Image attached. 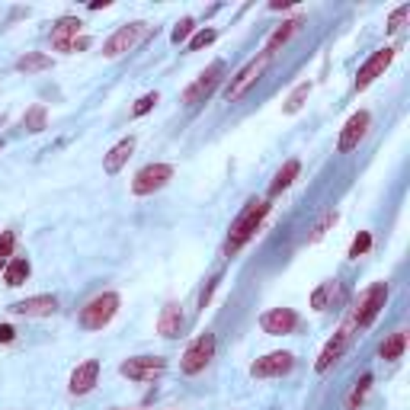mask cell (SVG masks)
Listing matches in <instances>:
<instances>
[{
  "instance_id": "8fae6325",
  "label": "cell",
  "mask_w": 410,
  "mask_h": 410,
  "mask_svg": "<svg viewBox=\"0 0 410 410\" xmlns=\"http://www.w3.org/2000/svg\"><path fill=\"white\" fill-rule=\"evenodd\" d=\"M295 365V356L292 353H266L263 359L250 365V375L253 379H282L289 375Z\"/></svg>"
},
{
  "instance_id": "ac0fdd59",
  "label": "cell",
  "mask_w": 410,
  "mask_h": 410,
  "mask_svg": "<svg viewBox=\"0 0 410 410\" xmlns=\"http://www.w3.org/2000/svg\"><path fill=\"white\" fill-rule=\"evenodd\" d=\"M180 331H183V308L176 301H170V305H164V311L158 317V333L170 340V337H180Z\"/></svg>"
},
{
  "instance_id": "30bf717a",
  "label": "cell",
  "mask_w": 410,
  "mask_h": 410,
  "mask_svg": "<svg viewBox=\"0 0 410 410\" xmlns=\"http://www.w3.org/2000/svg\"><path fill=\"white\" fill-rule=\"evenodd\" d=\"M119 372L132 381H154L158 375L167 372V359H160V356H135V359H126L119 365Z\"/></svg>"
},
{
  "instance_id": "4fadbf2b",
  "label": "cell",
  "mask_w": 410,
  "mask_h": 410,
  "mask_svg": "<svg viewBox=\"0 0 410 410\" xmlns=\"http://www.w3.org/2000/svg\"><path fill=\"white\" fill-rule=\"evenodd\" d=\"M260 327L269 337H285V333H292L298 327V314L292 308H269L266 314L260 317Z\"/></svg>"
},
{
  "instance_id": "7a4b0ae2",
  "label": "cell",
  "mask_w": 410,
  "mask_h": 410,
  "mask_svg": "<svg viewBox=\"0 0 410 410\" xmlns=\"http://www.w3.org/2000/svg\"><path fill=\"white\" fill-rule=\"evenodd\" d=\"M385 301H388V282H372L365 292H359V298L349 308V317L356 321V327H369L385 308Z\"/></svg>"
},
{
  "instance_id": "836d02e7",
  "label": "cell",
  "mask_w": 410,
  "mask_h": 410,
  "mask_svg": "<svg viewBox=\"0 0 410 410\" xmlns=\"http://www.w3.org/2000/svg\"><path fill=\"white\" fill-rule=\"evenodd\" d=\"M13 247H16V234L13 231H3V234H0V263H7V257L13 253Z\"/></svg>"
},
{
  "instance_id": "2e32d148",
  "label": "cell",
  "mask_w": 410,
  "mask_h": 410,
  "mask_svg": "<svg viewBox=\"0 0 410 410\" xmlns=\"http://www.w3.org/2000/svg\"><path fill=\"white\" fill-rule=\"evenodd\" d=\"M80 26L84 23H80L77 16H61V20L52 26V48H55V52H71V45L80 39L77 36Z\"/></svg>"
},
{
  "instance_id": "4dcf8cb0",
  "label": "cell",
  "mask_w": 410,
  "mask_h": 410,
  "mask_svg": "<svg viewBox=\"0 0 410 410\" xmlns=\"http://www.w3.org/2000/svg\"><path fill=\"white\" fill-rule=\"evenodd\" d=\"M369 247H372V234H369V231H359V234H356V241H353V247H349V257L356 260V257H363Z\"/></svg>"
},
{
  "instance_id": "9c48e42d",
  "label": "cell",
  "mask_w": 410,
  "mask_h": 410,
  "mask_svg": "<svg viewBox=\"0 0 410 410\" xmlns=\"http://www.w3.org/2000/svg\"><path fill=\"white\" fill-rule=\"evenodd\" d=\"M174 180V167L170 164H148L142 167L132 180V192L135 196H151V192L164 190L167 183Z\"/></svg>"
},
{
  "instance_id": "52a82bcc",
  "label": "cell",
  "mask_w": 410,
  "mask_h": 410,
  "mask_svg": "<svg viewBox=\"0 0 410 410\" xmlns=\"http://www.w3.org/2000/svg\"><path fill=\"white\" fill-rule=\"evenodd\" d=\"M148 23H128V26H119L116 32H112L109 39L102 42V55L106 58H119V55H126V52H132L138 42L148 36Z\"/></svg>"
},
{
  "instance_id": "1f68e13d",
  "label": "cell",
  "mask_w": 410,
  "mask_h": 410,
  "mask_svg": "<svg viewBox=\"0 0 410 410\" xmlns=\"http://www.w3.org/2000/svg\"><path fill=\"white\" fill-rule=\"evenodd\" d=\"M407 16H410V3H404V7H397L395 13L388 16V32H397L404 23H407Z\"/></svg>"
},
{
  "instance_id": "ba28073f",
  "label": "cell",
  "mask_w": 410,
  "mask_h": 410,
  "mask_svg": "<svg viewBox=\"0 0 410 410\" xmlns=\"http://www.w3.org/2000/svg\"><path fill=\"white\" fill-rule=\"evenodd\" d=\"M212 356H215V333H202V337H196L190 347H186L183 359H180L183 375H199L205 365L212 363Z\"/></svg>"
},
{
  "instance_id": "d4e9b609",
  "label": "cell",
  "mask_w": 410,
  "mask_h": 410,
  "mask_svg": "<svg viewBox=\"0 0 410 410\" xmlns=\"http://www.w3.org/2000/svg\"><path fill=\"white\" fill-rule=\"evenodd\" d=\"M45 116H48V109L42 106V102H36V106L23 116V128L26 132H32V135H39L42 128H45Z\"/></svg>"
},
{
  "instance_id": "44dd1931",
  "label": "cell",
  "mask_w": 410,
  "mask_h": 410,
  "mask_svg": "<svg viewBox=\"0 0 410 410\" xmlns=\"http://www.w3.org/2000/svg\"><path fill=\"white\" fill-rule=\"evenodd\" d=\"M298 26H301V20H285V23L279 26L273 36H269V42H266V52H269V55H276L279 48H282L285 42H289L295 32H298Z\"/></svg>"
},
{
  "instance_id": "8d00e7d4",
  "label": "cell",
  "mask_w": 410,
  "mask_h": 410,
  "mask_svg": "<svg viewBox=\"0 0 410 410\" xmlns=\"http://www.w3.org/2000/svg\"><path fill=\"white\" fill-rule=\"evenodd\" d=\"M269 7H273V10H289V0H273Z\"/></svg>"
},
{
  "instance_id": "603a6c76",
  "label": "cell",
  "mask_w": 410,
  "mask_h": 410,
  "mask_svg": "<svg viewBox=\"0 0 410 410\" xmlns=\"http://www.w3.org/2000/svg\"><path fill=\"white\" fill-rule=\"evenodd\" d=\"M404 349H407V331H395L391 337L381 343V359H388V363H395V359H401Z\"/></svg>"
},
{
  "instance_id": "f1b7e54d",
  "label": "cell",
  "mask_w": 410,
  "mask_h": 410,
  "mask_svg": "<svg viewBox=\"0 0 410 410\" xmlns=\"http://www.w3.org/2000/svg\"><path fill=\"white\" fill-rule=\"evenodd\" d=\"M158 102H160V96H158V93H144L142 100H138V102L132 106V116H135V119H142L144 112H151L154 106H158Z\"/></svg>"
},
{
  "instance_id": "f546056e",
  "label": "cell",
  "mask_w": 410,
  "mask_h": 410,
  "mask_svg": "<svg viewBox=\"0 0 410 410\" xmlns=\"http://www.w3.org/2000/svg\"><path fill=\"white\" fill-rule=\"evenodd\" d=\"M215 39H218V32H215V29H199L196 36H192V42H190V52H199V48L212 45Z\"/></svg>"
},
{
  "instance_id": "cb8c5ba5",
  "label": "cell",
  "mask_w": 410,
  "mask_h": 410,
  "mask_svg": "<svg viewBox=\"0 0 410 410\" xmlns=\"http://www.w3.org/2000/svg\"><path fill=\"white\" fill-rule=\"evenodd\" d=\"M298 170H301V164H298V160H285V167L276 174L273 186H269V196H279L282 190H289V186L295 183V176H298Z\"/></svg>"
},
{
  "instance_id": "4316f807",
  "label": "cell",
  "mask_w": 410,
  "mask_h": 410,
  "mask_svg": "<svg viewBox=\"0 0 410 410\" xmlns=\"http://www.w3.org/2000/svg\"><path fill=\"white\" fill-rule=\"evenodd\" d=\"M337 292H340L337 282H324L321 289L311 295V308H314V311H327V305H331V298H337Z\"/></svg>"
},
{
  "instance_id": "e0dca14e",
  "label": "cell",
  "mask_w": 410,
  "mask_h": 410,
  "mask_svg": "<svg viewBox=\"0 0 410 410\" xmlns=\"http://www.w3.org/2000/svg\"><path fill=\"white\" fill-rule=\"evenodd\" d=\"M96 379H100V363L96 359H87L84 365H77L74 369V375H71V395H90L93 391V385H96Z\"/></svg>"
},
{
  "instance_id": "d6986e66",
  "label": "cell",
  "mask_w": 410,
  "mask_h": 410,
  "mask_svg": "<svg viewBox=\"0 0 410 410\" xmlns=\"http://www.w3.org/2000/svg\"><path fill=\"white\" fill-rule=\"evenodd\" d=\"M132 151H135V138L128 135V138H122V142L102 158V170H106V174H119V170L126 167V160L132 158Z\"/></svg>"
},
{
  "instance_id": "277c9868",
  "label": "cell",
  "mask_w": 410,
  "mask_h": 410,
  "mask_svg": "<svg viewBox=\"0 0 410 410\" xmlns=\"http://www.w3.org/2000/svg\"><path fill=\"white\" fill-rule=\"evenodd\" d=\"M269 61H273V55H269V52H260V55L253 58V61H247L244 68H241V71L231 77L228 87H225V100H228V102H237V100H241V96H244L247 90H250L253 84L263 77V71H266V64H269Z\"/></svg>"
},
{
  "instance_id": "74e56055",
  "label": "cell",
  "mask_w": 410,
  "mask_h": 410,
  "mask_svg": "<svg viewBox=\"0 0 410 410\" xmlns=\"http://www.w3.org/2000/svg\"><path fill=\"white\" fill-rule=\"evenodd\" d=\"M0 151H3V138H0Z\"/></svg>"
},
{
  "instance_id": "7c38bea8",
  "label": "cell",
  "mask_w": 410,
  "mask_h": 410,
  "mask_svg": "<svg viewBox=\"0 0 410 410\" xmlns=\"http://www.w3.org/2000/svg\"><path fill=\"white\" fill-rule=\"evenodd\" d=\"M395 61V48L391 45H385V48H379L375 55L369 58V61L359 68V74H356V90H365L372 84V80H379L381 74L388 71V64Z\"/></svg>"
},
{
  "instance_id": "ffe728a7",
  "label": "cell",
  "mask_w": 410,
  "mask_h": 410,
  "mask_svg": "<svg viewBox=\"0 0 410 410\" xmlns=\"http://www.w3.org/2000/svg\"><path fill=\"white\" fill-rule=\"evenodd\" d=\"M29 273H32L29 260H26V257H13V260L3 266V282H7L10 289H20V285L29 279Z\"/></svg>"
},
{
  "instance_id": "d6a6232c",
  "label": "cell",
  "mask_w": 410,
  "mask_h": 410,
  "mask_svg": "<svg viewBox=\"0 0 410 410\" xmlns=\"http://www.w3.org/2000/svg\"><path fill=\"white\" fill-rule=\"evenodd\" d=\"M192 26H196V23H192L190 16H186V20H180V23L174 26V32H170V39H174L176 45H180V42H186V39H190V32H192Z\"/></svg>"
},
{
  "instance_id": "7402d4cb",
  "label": "cell",
  "mask_w": 410,
  "mask_h": 410,
  "mask_svg": "<svg viewBox=\"0 0 410 410\" xmlns=\"http://www.w3.org/2000/svg\"><path fill=\"white\" fill-rule=\"evenodd\" d=\"M48 68H52V58L45 52H26L16 61V71H23V74H39V71H48Z\"/></svg>"
},
{
  "instance_id": "5bb4252c",
  "label": "cell",
  "mask_w": 410,
  "mask_h": 410,
  "mask_svg": "<svg viewBox=\"0 0 410 410\" xmlns=\"http://www.w3.org/2000/svg\"><path fill=\"white\" fill-rule=\"evenodd\" d=\"M369 119L372 116L365 109H359V112H353V116H349V122L343 126V132H340V142H337L340 154H349V151L359 148V142L365 138V128H369Z\"/></svg>"
},
{
  "instance_id": "8992f818",
  "label": "cell",
  "mask_w": 410,
  "mask_h": 410,
  "mask_svg": "<svg viewBox=\"0 0 410 410\" xmlns=\"http://www.w3.org/2000/svg\"><path fill=\"white\" fill-rule=\"evenodd\" d=\"M221 77H225V61H212L196 80H192L190 87L183 90V102H186V106H199V102H205L215 90H218Z\"/></svg>"
},
{
  "instance_id": "83f0119b",
  "label": "cell",
  "mask_w": 410,
  "mask_h": 410,
  "mask_svg": "<svg viewBox=\"0 0 410 410\" xmlns=\"http://www.w3.org/2000/svg\"><path fill=\"white\" fill-rule=\"evenodd\" d=\"M308 93H311V84H298V87L289 93V100H285V106H282V112H289V116H295V112L305 106V100H308Z\"/></svg>"
},
{
  "instance_id": "9a60e30c",
  "label": "cell",
  "mask_w": 410,
  "mask_h": 410,
  "mask_svg": "<svg viewBox=\"0 0 410 410\" xmlns=\"http://www.w3.org/2000/svg\"><path fill=\"white\" fill-rule=\"evenodd\" d=\"M10 311L20 317H48L58 311V298L55 295H32V298H23L10 305Z\"/></svg>"
},
{
  "instance_id": "6da1fadb",
  "label": "cell",
  "mask_w": 410,
  "mask_h": 410,
  "mask_svg": "<svg viewBox=\"0 0 410 410\" xmlns=\"http://www.w3.org/2000/svg\"><path fill=\"white\" fill-rule=\"evenodd\" d=\"M269 215V202L266 199H253V202L244 205V212L231 221V231H228V253H237L241 247L250 241L257 231H260L263 218Z\"/></svg>"
},
{
  "instance_id": "f35d334b",
  "label": "cell",
  "mask_w": 410,
  "mask_h": 410,
  "mask_svg": "<svg viewBox=\"0 0 410 410\" xmlns=\"http://www.w3.org/2000/svg\"><path fill=\"white\" fill-rule=\"evenodd\" d=\"M0 269H3V263H0Z\"/></svg>"
},
{
  "instance_id": "e575fe53",
  "label": "cell",
  "mask_w": 410,
  "mask_h": 410,
  "mask_svg": "<svg viewBox=\"0 0 410 410\" xmlns=\"http://www.w3.org/2000/svg\"><path fill=\"white\" fill-rule=\"evenodd\" d=\"M333 221H337V215H333V212H331V215H327V218H324V221H321V225H317V231H314V234H311V241H321V237H324V234H327V228H331Z\"/></svg>"
},
{
  "instance_id": "484cf974",
  "label": "cell",
  "mask_w": 410,
  "mask_h": 410,
  "mask_svg": "<svg viewBox=\"0 0 410 410\" xmlns=\"http://www.w3.org/2000/svg\"><path fill=\"white\" fill-rule=\"evenodd\" d=\"M369 385H372V372H365L363 379L353 385V391H349L347 397V410H359V404L365 401V395H369Z\"/></svg>"
},
{
  "instance_id": "d590c367",
  "label": "cell",
  "mask_w": 410,
  "mask_h": 410,
  "mask_svg": "<svg viewBox=\"0 0 410 410\" xmlns=\"http://www.w3.org/2000/svg\"><path fill=\"white\" fill-rule=\"evenodd\" d=\"M13 340V327L10 324H0V343H10Z\"/></svg>"
},
{
  "instance_id": "5b68a950",
  "label": "cell",
  "mask_w": 410,
  "mask_h": 410,
  "mask_svg": "<svg viewBox=\"0 0 410 410\" xmlns=\"http://www.w3.org/2000/svg\"><path fill=\"white\" fill-rule=\"evenodd\" d=\"M356 331H359V327H356V321L347 314V321L340 324V331L333 333V337L327 340V347L321 349V356H317V363H314V372H321V375H324V372L331 369V365L337 363L340 356L349 349V343H353V333H356Z\"/></svg>"
},
{
  "instance_id": "3957f363",
  "label": "cell",
  "mask_w": 410,
  "mask_h": 410,
  "mask_svg": "<svg viewBox=\"0 0 410 410\" xmlns=\"http://www.w3.org/2000/svg\"><path fill=\"white\" fill-rule=\"evenodd\" d=\"M116 311H119V295L116 292L96 295V298H90L87 305L80 308V327H84V331H102V327L116 317Z\"/></svg>"
}]
</instances>
